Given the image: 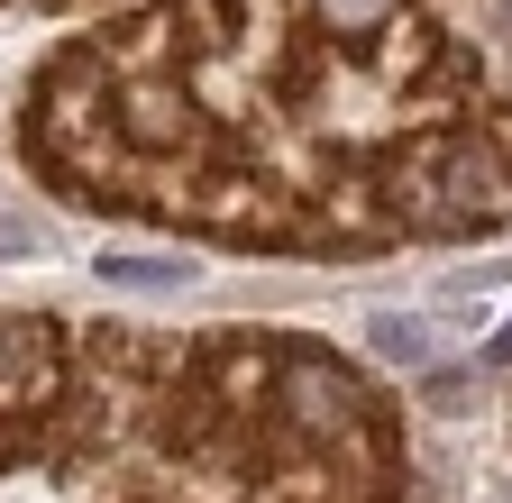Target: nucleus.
Returning <instances> with one entry per match:
<instances>
[{
	"mask_svg": "<svg viewBox=\"0 0 512 503\" xmlns=\"http://www.w3.org/2000/svg\"><path fill=\"white\" fill-rule=\"evenodd\" d=\"M503 19H512V0H503Z\"/></svg>",
	"mask_w": 512,
	"mask_h": 503,
	"instance_id": "nucleus-5",
	"label": "nucleus"
},
{
	"mask_svg": "<svg viewBox=\"0 0 512 503\" xmlns=\"http://www.w3.org/2000/svg\"><path fill=\"white\" fill-rule=\"evenodd\" d=\"M101 284H128V293H183L192 266H183V257H101Z\"/></svg>",
	"mask_w": 512,
	"mask_h": 503,
	"instance_id": "nucleus-2",
	"label": "nucleus"
},
{
	"mask_svg": "<svg viewBox=\"0 0 512 503\" xmlns=\"http://www.w3.org/2000/svg\"><path fill=\"white\" fill-rule=\"evenodd\" d=\"M485 357H494V366H512V321H503V339H494V348H485Z\"/></svg>",
	"mask_w": 512,
	"mask_h": 503,
	"instance_id": "nucleus-4",
	"label": "nucleus"
},
{
	"mask_svg": "<svg viewBox=\"0 0 512 503\" xmlns=\"http://www.w3.org/2000/svg\"><path fill=\"white\" fill-rule=\"evenodd\" d=\"M366 339H375L384 366H430V348H439L430 321H412V311H375V330H366Z\"/></svg>",
	"mask_w": 512,
	"mask_h": 503,
	"instance_id": "nucleus-1",
	"label": "nucleus"
},
{
	"mask_svg": "<svg viewBox=\"0 0 512 503\" xmlns=\"http://www.w3.org/2000/svg\"><path fill=\"white\" fill-rule=\"evenodd\" d=\"M394 10H403V0H320V19H330L339 37H366V28H384Z\"/></svg>",
	"mask_w": 512,
	"mask_h": 503,
	"instance_id": "nucleus-3",
	"label": "nucleus"
}]
</instances>
